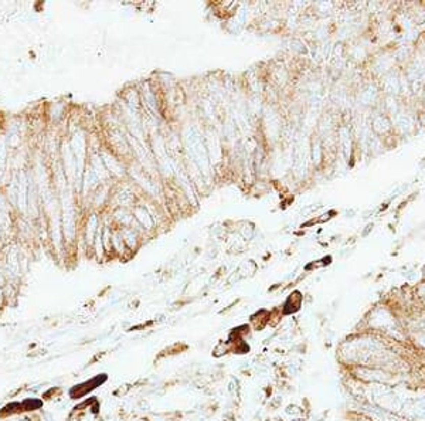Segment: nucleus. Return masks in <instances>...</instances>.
<instances>
[{"instance_id":"f257e3e1","label":"nucleus","mask_w":425,"mask_h":421,"mask_svg":"<svg viewBox=\"0 0 425 421\" xmlns=\"http://www.w3.org/2000/svg\"><path fill=\"white\" fill-rule=\"evenodd\" d=\"M230 353H233V342H231V339H228V341H220V342H217V345L212 348V356L217 357V359L223 357V356L230 355Z\"/></svg>"},{"instance_id":"f03ea898","label":"nucleus","mask_w":425,"mask_h":421,"mask_svg":"<svg viewBox=\"0 0 425 421\" xmlns=\"http://www.w3.org/2000/svg\"><path fill=\"white\" fill-rule=\"evenodd\" d=\"M285 414L293 421L302 420L305 417V408L298 404H288L285 407Z\"/></svg>"},{"instance_id":"7ed1b4c3","label":"nucleus","mask_w":425,"mask_h":421,"mask_svg":"<svg viewBox=\"0 0 425 421\" xmlns=\"http://www.w3.org/2000/svg\"><path fill=\"white\" fill-rule=\"evenodd\" d=\"M266 421H284L281 417H269V418H266Z\"/></svg>"}]
</instances>
